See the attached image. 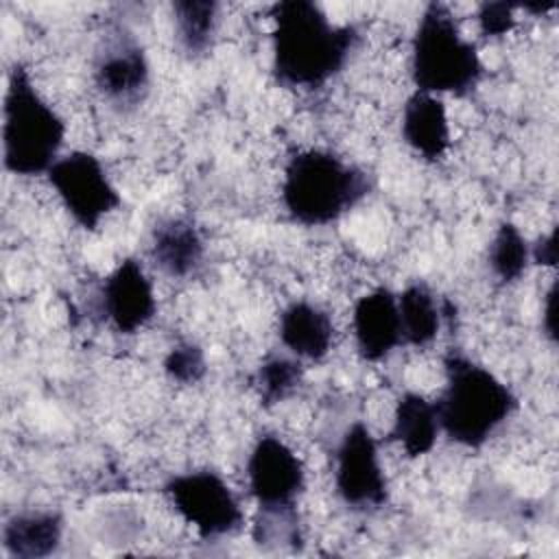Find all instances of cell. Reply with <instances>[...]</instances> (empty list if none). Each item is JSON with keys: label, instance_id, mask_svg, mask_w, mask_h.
<instances>
[{"label": "cell", "instance_id": "obj_12", "mask_svg": "<svg viewBox=\"0 0 559 559\" xmlns=\"http://www.w3.org/2000/svg\"><path fill=\"white\" fill-rule=\"evenodd\" d=\"M354 336L365 360H382L402 343L397 297L380 286L358 299L354 308Z\"/></svg>", "mask_w": 559, "mask_h": 559}, {"label": "cell", "instance_id": "obj_2", "mask_svg": "<svg viewBox=\"0 0 559 559\" xmlns=\"http://www.w3.org/2000/svg\"><path fill=\"white\" fill-rule=\"evenodd\" d=\"M518 400L507 384L474 360L445 358V389L437 400L441 430L465 448H480L515 411Z\"/></svg>", "mask_w": 559, "mask_h": 559}, {"label": "cell", "instance_id": "obj_20", "mask_svg": "<svg viewBox=\"0 0 559 559\" xmlns=\"http://www.w3.org/2000/svg\"><path fill=\"white\" fill-rule=\"evenodd\" d=\"M528 245L513 223H500L489 245L491 273L502 282L511 284L522 277L528 266Z\"/></svg>", "mask_w": 559, "mask_h": 559}, {"label": "cell", "instance_id": "obj_7", "mask_svg": "<svg viewBox=\"0 0 559 559\" xmlns=\"http://www.w3.org/2000/svg\"><path fill=\"white\" fill-rule=\"evenodd\" d=\"M46 175L70 216L85 229H96L120 205V194L100 159L87 151H72L59 157Z\"/></svg>", "mask_w": 559, "mask_h": 559}, {"label": "cell", "instance_id": "obj_10", "mask_svg": "<svg viewBox=\"0 0 559 559\" xmlns=\"http://www.w3.org/2000/svg\"><path fill=\"white\" fill-rule=\"evenodd\" d=\"M94 81L98 92L114 105H138L148 90V61L144 48L118 33L96 55Z\"/></svg>", "mask_w": 559, "mask_h": 559}, {"label": "cell", "instance_id": "obj_6", "mask_svg": "<svg viewBox=\"0 0 559 559\" xmlns=\"http://www.w3.org/2000/svg\"><path fill=\"white\" fill-rule=\"evenodd\" d=\"M175 511L201 537H223L240 528L242 509L229 485L210 469L173 476L164 485Z\"/></svg>", "mask_w": 559, "mask_h": 559}, {"label": "cell", "instance_id": "obj_26", "mask_svg": "<svg viewBox=\"0 0 559 559\" xmlns=\"http://www.w3.org/2000/svg\"><path fill=\"white\" fill-rule=\"evenodd\" d=\"M544 330L555 341V286L546 295V308H544Z\"/></svg>", "mask_w": 559, "mask_h": 559}, {"label": "cell", "instance_id": "obj_22", "mask_svg": "<svg viewBox=\"0 0 559 559\" xmlns=\"http://www.w3.org/2000/svg\"><path fill=\"white\" fill-rule=\"evenodd\" d=\"M253 539L260 546L266 544H297L299 542V526L295 507H275V509H260V518L253 528Z\"/></svg>", "mask_w": 559, "mask_h": 559}, {"label": "cell", "instance_id": "obj_1", "mask_svg": "<svg viewBox=\"0 0 559 559\" xmlns=\"http://www.w3.org/2000/svg\"><path fill=\"white\" fill-rule=\"evenodd\" d=\"M273 72L290 87H321L343 70L358 44L349 24H332L310 0L273 4Z\"/></svg>", "mask_w": 559, "mask_h": 559}, {"label": "cell", "instance_id": "obj_13", "mask_svg": "<svg viewBox=\"0 0 559 559\" xmlns=\"http://www.w3.org/2000/svg\"><path fill=\"white\" fill-rule=\"evenodd\" d=\"M402 135L424 159H441L450 146V127L443 100L426 92L408 96L402 114Z\"/></svg>", "mask_w": 559, "mask_h": 559}, {"label": "cell", "instance_id": "obj_15", "mask_svg": "<svg viewBox=\"0 0 559 559\" xmlns=\"http://www.w3.org/2000/svg\"><path fill=\"white\" fill-rule=\"evenodd\" d=\"M280 338L297 358L321 360L332 347L334 325L330 314L319 306L295 301L280 317Z\"/></svg>", "mask_w": 559, "mask_h": 559}, {"label": "cell", "instance_id": "obj_24", "mask_svg": "<svg viewBox=\"0 0 559 559\" xmlns=\"http://www.w3.org/2000/svg\"><path fill=\"white\" fill-rule=\"evenodd\" d=\"M478 24H480V33L485 37H500L507 35L513 24V4L507 2H483L478 7Z\"/></svg>", "mask_w": 559, "mask_h": 559}, {"label": "cell", "instance_id": "obj_3", "mask_svg": "<svg viewBox=\"0 0 559 559\" xmlns=\"http://www.w3.org/2000/svg\"><path fill=\"white\" fill-rule=\"evenodd\" d=\"M371 190L369 175L341 157L308 148L295 153L284 170L282 199L293 221L319 227L336 221Z\"/></svg>", "mask_w": 559, "mask_h": 559}, {"label": "cell", "instance_id": "obj_16", "mask_svg": "<svg viewBox=\"0 0 559 559\" xmlns=\"http://www.w3.org/2000/svg\"><path fill=\"white\" fill-rule=\"evenodd\" d=\"M63 535V520L55 511H26L11 515L2 526V546L9 557L39 559L52 555Z\"/></svg>", "mask_w": 559, "mask_h": 559}, {"label": "cell", "instance_id": "obj_23", "mask_svg": "<svg viewBox=\"0 0 559 559\" xmlns=\"http://www.w3.org/2000/svg\"><path fill=\"white\" fill-rule=\"evenodd\" d=\"M205 354L197 343H179L164 358V371L173 382L194 384L205 376Z\"/></svg>", "mask_w": 559, "mask_h": 559}, {"label": "cell", "instance_id": "obj_9", "mask_svg": "<svg viewBox=\"0 0 559 559\" xmlns=\"http://www.w3.org/2000/svg\"><path fill=\"white\" fill-rule=\"evenodd\" d=\"M249 491L260 509L295 507L306 474L299 456L277 437L264 435L255 441L247 461Z\"/></svg>", "mask_w": 559, "mask_h": 559}, {"label": "cell", "instance_id": "obj_14", "mask_svg": "<svg viewBox=\"0 0 559 559\" xmlns=\"http://www.w3.org/2000/svg\"><path fill=\"white\" fill-rule=\"evenodd\" d=\"M203 238L192 221L173 216L153 229L151 258L155 266L170 277H188L203 262Z\"/></svg>", "mask_w": 559, "mask_h": 559}, {"label": "cell", "instance_id": "obj_17", "mask_svg": "<svg viewBox=\"0 0 559 559\" xmlns=\"http://www.w3.org/2000/svg\"><path fill=\"white\" fill-rule=\"evenodd\" d=\"M439 430L437 408L424 395L408 391L397 400L391 439L397 441L411 459L428 454L437 443Z\"/></svg>", "mask_w": 559, "mask_h": 559}, {"label": "cell", "instance_id": "obj_5", "mask_svg": "<svg viewBox=\"0 0 559 559\" xmlns=\"http://www.w3.org/2000/svg\"><path fill=\"white\" fill-rule=\"evenodd\" d=\"M411 74L417 92L469 94L483 74L476 46L463 39L448 7L430 2L417 24L411 52Z\"/></svg>", "mask_w": 559, "mask_h": 559}, {"label": "cell", "instance_id": "obj_21", "mask_svg": "<svg viewBox=\"0 0 559 559\" xmlns=\"http://www.w3.org/2000/svg\"><path fill=\"white\" fill-rule=\"evenodd\" d=\"M301 380H304L301 362L286 356H273L264 360L255 373V386H258L260 400L266 406H273L286 400L293 391L299 389Z\"/></svg>", "mask_w": 559, "mask_h": 559}, {"label": "cell", "instance_id": "obj_11", "mask_svg": "<svg viewBox=\"0 0 559 559\" xmlns=\"http://www.w3.org/2000/svg\"><path fill=\"white\" fill-rule=\"evenodd\" d=\"M100 308L114 330L133 334L155 314V295L142 264L133 258L122 260L105 280Z\"/></svg>", "mask_w": 559, "mask_h": 559}, {"label": "cell", "instance_id": "obj_25", "mask_svg": "<svg viewBox=\"0 0 559 559\" xmlns=\"http://www.w3.org/2000/svg\"><path fill=\"white\" fill-rule=\"evenodd\" d=\"M533 258L537 264H546V266L557 264V231L555 229L548 236L537 240V245L533 247Z\"/></svg>", "mask_w": 559, "mask_h": 559}, {"label": "cell", "instance_id": "obj_4", "mask_svg": "<svg viewBox=\"0 0 559 559\" xmlns=\"http://www.w3.org/2000/svg\"><path fill=\"white\" fill-rule=\"evenodd\" d=\"M63 138L66 124L59 114L39 96L28 72L13 66L4 94V168L22 177L48 173L59 159Z\"/></svg>", "mask_w": 559, "mask_h": 559}, {"label": "cell", "instance_id": "obj_8", "mask_svg": "<svg viewBox=\"0 0 559 559\" xmlns=\"http://www.w3.org/2000/svg\"><path fill=\"white\" fill-rule=\"evenodd\" d=\"M334 480L343 502L356 509H378L389 498L378 443L362 421H354L341 439Z\"/></svg>", "mask_w": 559, "mask_h": 559}, {"label": "cell", "instance_id": "obj_19", "mask_svg": "<svg viewBox=\"0 0 559 559\" xmlns=\"http://www.w3.org/2000/svg\"><path fill=\"white\" fill-rule=\"evenodd\" d=\"M175 35L190 57L205 55L216 37L218 4L212 0H179L173 4Z\"/></svg>", "mask_w": 559, "mask_h": 559}, {"label": "cell", "instance_id": "obj_18", "mask_svg": "<svg viewBox=\"0 0 559 559\" xmlns=\"http://www.w3.org/2000/svg\"><path fill=\"white\" fill-rule=\"evenodd\" d=\"M402 343L424 347L435 341L441 325V310L424 284H411L397 295Z\"/></svg>", "mask_w": 559, "mask_h": 559}]
</instances>
